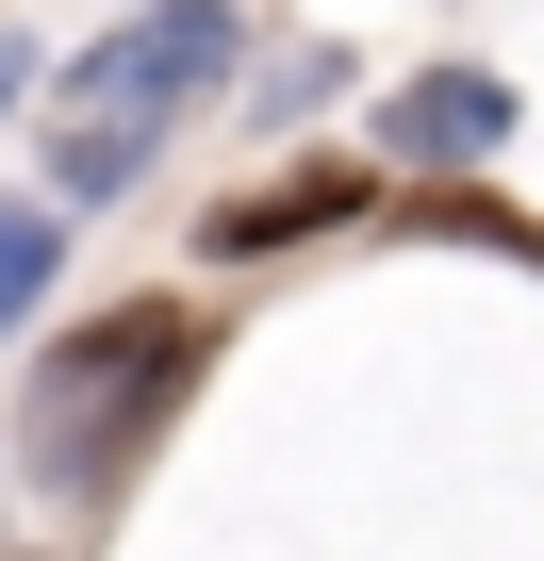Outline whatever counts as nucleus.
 <instances>
[{
	"instance_id": "1",
	"label": "nucleus",
	"mask_w": 544,
	"mask_h": 561,
	"mask_svg": "<svg viewBox=\"0 0 544 561\" xmlns=\"http://www.w3.org/2000/svg\"><path fill=\"white\" fill-rule=\"evenodd\" d=\"M198 364H215V314H182V298L67 314V331L34 347V380H18V479H34L50 512H116L132 462L182 430Z\"/></svg>"
},
{
	"instance_id": "2",
	"label": "nucleus",
	"mask_w": 544,
	"mask_h": 561,
	"mask_svg": "<svg viewBox=\"0 0 544 561\" xmlns=\"http://www.w3.org/2000/svg\"><path fill=\"white\" fill-rule=\"evenodd\" d=\"M231 50H247V18H231V0H149V18H116L100 50H67V67H50V133L165 149V116L231 83Z\"/></svg>"
},
{
	"instance_id": "3",
	"label": "nucleus",
	"mask_w": 544,
	"mask_h": 561,
	"mask_svg": "<svg viewBox=\"0 0 544 561\" xmlns=\"http://www.w3.org/2000/svg\"><path fill=\"white\" fill-rule=\"evenodd\" d=\"M495 133H511V83H495V67H413V83L380 100V149H396V165H478Z\"/></svg>"
},
{
	"instance_id": "4",
	"label": "nucleus",
	"mask_w": 544,
	"mask_h": 561,
	"mask_svg": "<svg viewBox=\"0 0 544 561\" xmlns=\"http://www.w3.org/2000/svg\"><path fill=\"white\" fill-rule=\"evenodd\" d=\"M380 182L363 165H298V182H247L231 215H215V264H247V248H298V231H347Z\"/></svg>"
},
{
	"instance_id": "5",
	"label": "nucleus",
	"mask_w": 544,
	"mask_h": 561,
	"mask_svg": "<svg viewBox=\"0 0 544 561\" xmlns=\"http://www.w3.org/2000/svg\"><path fill=\"white\" fill-rule=\"evenodd\" d=\"M50 280H67V198H0V347L50 314Z\"/></svg>"
},
{
	"instance_id": "6",
	"label": "nucleus",
	"mask_w": 544,
	"mask_h": 561,
	"mask_svg": "<svg viewBox=\"0 0 544 561\" xmlns=\"http://www.w3.org/2000/svg\"><path fill=\"white\" fill-rule=\"evenodd\" d=\"M18 83H34V50H0V100H18Z\"/></svg>"
}]
</instances>
